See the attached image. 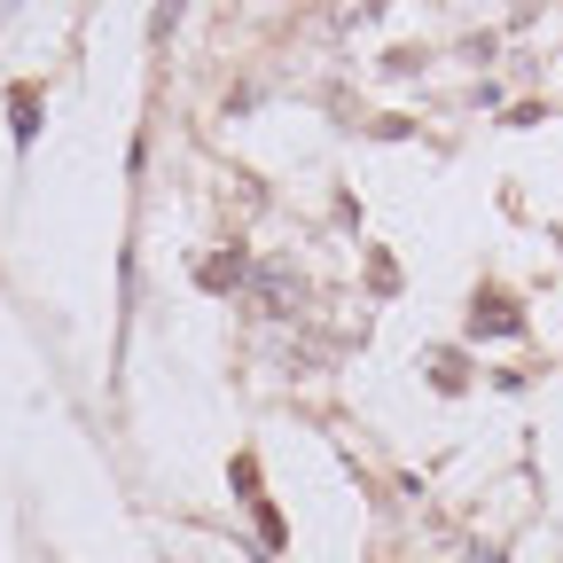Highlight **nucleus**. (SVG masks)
I'll return each mask as SVG.
<instances>
[{
	"label": "nucleus",
	"mask_w": 563,
	"mask_h": 563,
	"mask_svg": "<svg viewBox=\"0 0 563 563\" xmlns=\"http://www.w3.org/2000/svg\"><path fill=\"white\" fill-rule=\"evenodd\" d=\"M470 329H477V336H517V329H525V313H517V306H509L501 290H493V298H477Z\"/></svg>",
	"instance_id": "nucleus-2"
},
{
	"label": "nucleus",
	"mask_w": 563,
	"mask_h": 563,
	"mask_svg": "<svg viewBox=\"0 0 563 563\" xmlns=\"http://www.w3.org/2000/svg\"><path fill=\"white\" fill-rule=\"evenodd\" d=\"M251 290H258V306H266L274 321H290V313L306 306V282H298V266H282V258L251 266Z\"/></svg>",
	"instance_id": "nucleus-1"
}]
</instances>
